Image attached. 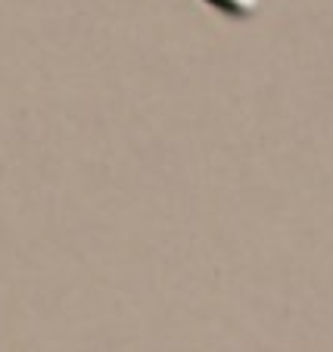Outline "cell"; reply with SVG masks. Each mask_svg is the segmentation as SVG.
Returning a JSON list of instances; mask_svg holds the SVG:
<instances>
[{"label": "cell", "mask_w": 333, "mask_h": 352, "mask_svg": "<svg viewBox=\"0 0 333 352\" xmlns=\"http://www.w3.org/2000/svg\"><path fill=\"white\" fill-rule=\"evenodd\" d=\"M203 3L231 22H249L259 13V0H203Z\"/></svg>", "instance_id": "obj_1"}]
</instances>
